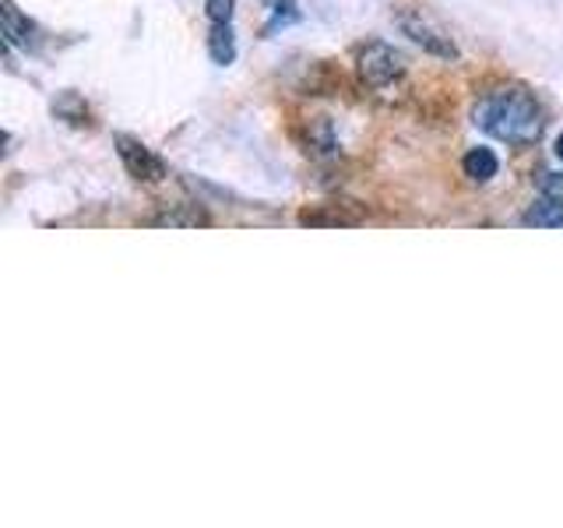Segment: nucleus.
<instances>
[{"label": "nucleus", "instance_id": "f257e3e1", "mask_svg": "<svg viewBox=\"0 0 563 528\" xmlns=\"http://www.w3.org/2000/svg\"><path fill=\"white\" fill-rule=\"evenodd\" d=\"M475 123L507 145H532L542 134V110L525 88H500L475 106Z\"/></svg>", "mask_w": 563, "mask_h": 528}, {"label": "nucleus", "instance_id": "f03ea898", "mask_svg": "<svg viewBox=\"0 0 563 528\" xmlns=\"http://www.w3.org/2000/svg\"><path fill=\"white\" fill-rule=\"evenodd\" d=\"M360 75L369 88H387L405 75V57L387 43H369L360 53Z\"/></svg>", "mask_w": 563, "mask_h": 528}, {"label": "nucleus", "instance_id": "7ed1b4c3", "mask_svg": "<svg viewBox=\"0 0 563 528\" xmlns=\"http://www.w3.org/2000/svg\"><path fill=\"white\" fill-rule=\"evenodd\" d=\"M113 145H117V155H120V163H123V169H128L134 180H141V184H158L166 176V163L158 158L152 148H145L141 145L137 138H131V134H117L113 138Z\"/></svg>", "mask_w": 563, "mask_h": 528}, {"label": "nucleus", "instance_id": "20e7f679", "mask_svg": "<svg viewBox=\"0 0 563 528\" xmlns=\"http://www.w3.org/2000/svg\"><path fill=\"white\" fill-rule=\"evenodd\" d=\"M398 25H401V32L409 35L412 43H419L427 53H433V57H444V61L457 57V46L451 43V35H444L437 25H430L419 11H401Z\"/></svg>", "mask_w": 563, "mask_h": 528}, {"label": "nucleus", "instance_id": "39448f33", "mask_svg": "<svg viewBox=\"0 0 563 528\" xmlns=\"http://www.w3.org/2000/svg\"><path fill=\"white\" fill-rule=\"evenodd\" d=\"M0 18H4V40H8V46H22V50L35 46V25L14 8V0H4Z\"/></svg>", "mask_w": 563, "mask_h": 528}, {"label": "nucleus", "instance_id": "423d86ee", "mask_svg": "<svg viewBox=\"0 0 563 528\" xmlns=\"http://www.w3.org/2000/svg\"><path fill=\"white\" fill-rule=\"evenodd\" d=\"M525 226L563 229V198H553V194H539V201L525 211Z\"/></svg>", "mask_w": 563, "mask_h": 528}, {"label": "nucleus", "instance_id": "0eeeda50", "mask_svg": "<svg viewBox=\"0 0 563 528\" xmlns=\"http://www.w3.org/2000/svg\"><path fill=\"white\" fill-rule=\"evenodd\" d=\"M462 169H465V176L468 180H475V184H486V180H493V176L500 173V158H497V152L493 148H468V155L462 158Z\"/></svg>", "mask_w": 563, "mask_h": 528}, {"label": "nucleus", "instance_id": "6e6552de", "mask_svg": "<svg viewBox=\"0 0 563 528\" xmlns=\"http://www.w3.org/2000/svg\"><path fill=\"white\" fill-rule=\"evenodd\" d=\"M208 53H211V61L222 64V67L236 61V35H233V25H229V22H211Z\"/></svg>", "mask_w": 563, "mask_h": 528}, {"label": "nucleus", "instance_id": "1a4fd4ad", "mask_svg": "<svg viewBox=\"0 0 563 528\" xmlns=\"http://www.w3.org/2000/svg\"><path fill=\"white\" fill-rule=\"evenodd\" d=\"M261 4L264 8H268V25H264V35H272L275 29H282V25H296L299 22V18H303V14H299V8L292 4V0H261Z\"/></svg>", "mask_w": 563, "mask_h": 528}, {"label": "nucleus", "instance_id": "9d476101", "mask_svg": "<svg viewBox=\"0 0 563 528\" xmlns=\"http://www.w3.org/2000/svg\"><path fill=\"white\" fill-rule=\"evenodd\" d=\"M155 226H208V216L198 205H184L180 211H163Z\"/></svg>", "mask_w": 563, "mask_h": 528}, {"label": "nucleus", "instance_id": "9b49d317", "mask_svg": "<svg viewBox=\"0 0 563 528\" xmlns=\"http://www.w3.org/2000/svg\"><path fill=\"white\" fill-rule=\"evenodd\" d=\"M53 113L64 117L67 123H88V106L75 92H67L60 102H53Z\"/></svg>", "mask_w": 563, "mask_h": 528}, {"label": "nucleus", "instance_id": "f8f14e48", "mask_svg": "<svg viewBox=\"0 0 563 528\" xmlns=\"http://www.w3.org/2000/svg\"><path fill=\"white\" fill-rule=\"evenodd\" d=\"M205 14L211 22H233V0H205Z\"/></svg>", "mask_w": 563, "mask_h": 528}, {"label": "nucleus", "instance_id": "ddd939ff", "mask_svg": "<svg viewBox=\"0 0 563 528\" xmlns=\"http://www.w3.org/2000/svg\"><path fill=\"white\" fill-rule=\"evenodd\" d=\"M539 190L542 194H553V198H563V173H542Z\"/></svg>", "mask_w": 563, "mask_h": 528}, {"label": "nucleus", "instance_id": "4468645a", "mask_svg": "<svg viewBox=\"0 0 563 528\" xmlns=\"http://www.w3.org/2000/svg\"><path fill=\"white\" fill-rule=\"evenodd\" d=\"M553 152H556V158L563 163V134H556V145H553Z\"/></svg>", "mask_w": 563, "mask_h": 528}]
</instances>
